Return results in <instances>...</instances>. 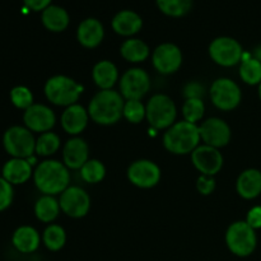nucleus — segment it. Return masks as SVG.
I'll return each instance as SVG.
<instances>
[{"label": "nucleus", "instance_id": "58836bf2", "mask_svg": "<svg viewBox=\"0 0 261 261\" xmlns=\"http://www.w3.org/2000/svg\"><path fill=\"white\" fill-rule=\"evenodd\" d=\"M246 222L255 231L261 228V205H256L250 209L246 217Z\"/></svg>", "mask_w": 261, "mask_h": 261}, {"label": "nucleus", "instance_id": "dca6fc26", "mask_svg": "<svg viewBox=\"0 0 261 261\" xmlns=\"http://www.w3.org/2000/svg\"><path fill=\"white\" fill-rule=\"evenodd\" d=\"M24 126L32 133H47L55 126V112L42 103H33L23 114Z\"/></svg>", "mask_w": 261, "mask_h": 261}, {"label": "nucleus", "instance_id": "c85d7f7f", "mask_svg": "<svg viewBox=\"0 0 261 261\" xmlns=\"http://www.w3.org/2000/svg\"><path fill=\"white\" fill-rule=\"evenodd\" d=\"M42 242L50 251H60L66 242L65 229L59 224H50L46 227L42 234Z\"/></svg>", "mask_w": 261, "mask_h": 261}, {"label": "nucleus", "instance_id": "ddd939ff", "mask_svg": "<svg viewBox=\"0 0 261 261\" xmlns=\"http://www.w3.org/2000/svg\"><path fill=\"white\" fill-rule=\"evenodd\" d=\"M152 63L155 70L161 74L176 73L182 65V53L175 43L166 42L157 46L152 54Z\"/></svg>", "mask_w": 261, "mask_h": 261}, {"label": "nucleus", "instance_id": "6e6552de", "mask_svg": "<svg viewBox=\"0 0 261 261\" xmlns=\"http://www.w3.org/2000/svg\"><path fill=\"white\" fill-rule=\"evenodd\" d=\"M209 56L218 65L231 68L241 63L244 50L241 43L232 37L222 36L214 38L209 45Z\"/></svg>", "mask_w": 261, "mask_h": 261}, {"label": "nucleus", "instance_id": "7c9ffc66", "mask_svg": "<svg viewBox=\"0 0 261 261\" xmlns=\"http://www.w3.org/2000/svg\"><path fill=\"white\" fill-rule=\"evenodd\" d=\"M106 176V167L98 160H88L81 168V177L88 184H98Z\"/></svg>", "mask_w": 261, "mask_h": 261}, {"label": "nucleus", "instance_id": "cd10ccee", "mask_svg": "<svg viewBox=\"0 0 261 261\" xmlns=\"http://www.w3.org/2000/svg\"><path fill=\"white\" fill-rule=\"evenodd\" d=\"M240 76L249 86H259L261 83V61L255 59L252 54L244 53L240 65Z\"/></svg>", "mask_w": 261, "mask_h": 261}, {"label": "nucleus", "instance_id": "bb28decb", "mask_svg": "<svg viewBox=\"0 0 261 261\" xmlns=\"http://www.w3.org/2000/svg\"><path fill=\"white\" fill-rule=\"evenodd\" d=\"M60 203L53 195H42L35 204V216L43 223H51L60 213Z\"/></svg>", "mask_w": 261, "mask_h": 261}, {"label": "nucleus", "instance_id": "ea45409f", "mask_svg": "<svg viewBox=\"0 0 261 261\" xmlns=\"http://www.w3.org/2000/svg\"><path fill=\"white\" fill-rule=\"evenodd\" d=\"M23 3L28 9L35 10V12H40L51 5V0H23Z\"/></svg>", "mask_w": 261, "mask_h": 261}, {"label": "nucleus", "instance_id": "1a4fd4ad", "mask_svg": "<svg viewBox=\"0 0 261 261\" xmlns=\"http://www.w3.org/2000/svg\"><path fill=\"white\" fill-rule=\"evenodd\" d=\"M211 98L214 106L222 111H232L242 99V92L239 84L229 78H219L211 87Z\"/></svg>", "mask_w": 261, "mask_h": 261}, {"label": "nucleus", "instance_id": "7ed1b4c3", "mask_svg": "<svg viewBox=\"0 0 261 261\" xmlns=\"http://www.w3.org/2000/svg\"><path fill=\"white\" fill-rule=\"evenodd\" d=\"M199 125L191 122L177 121L168 127L163 134V145L173 154H189L193 153L200 143Z\"/></svg>", "mask_w": 261, "mask_h": 261}, {"label": "nucleus", "instance_id": "6ab92c4d", "mask_svg": "<svg viewBox=\"0 0 261 261\" xmlns=\"http://www.w3.org/2000/svg\"><path fill=\"white\" fill-rule=\"evenodd\" d=\"M105 36L103 24L97 18L82 20L76 30V40L87 48H94L102 42Z\"/></svg>", "mask_w": 261, "mask_h": 261}, {"label": "nucleus", "instance_id": "393cba45", "mask_svg": "<svg viewBox=\"0 0 261 261\" xmlns=\"http://www.w3.org/2000/svg\"><path fill=\"white\" fill-rule=\"evenodd\" d=\"M41 20L42 24L53 32H61L66 30L70 22L69 13L59 5H48L46 9L42 10L41 14Z\"/></svg>", "mask_w": 261, "mask_h": 261}, {"label": "nucleus", "instance_id": "f03ea898", "mask_svg": "<svg viewBox=\"0 0 261 261\" xmlns=\"http://www.w3.org/2000/svg\"><path fill=\"white\" fill-rule=\"evenodd\" d=\"M124 97L114 89H103L94 94L88 106L89 119L99 125H114L124 112Z\"/></svg>", "mask_w": 261, "mask_h": 261}, {"label": "nucleus", "instance_id": "c9c22d12", "mask_svg": "<svg viewBox=\"0 0 261 261\" xmlns=\"http://www.w3.org/2000/svg\"><path fill=\"white\" fill-rule=\"evenodd\" d=\"M14 198V189L12 184L4 177H0V212H4L10 206Z\"/></svg>", "mask_w": 261, "mask_h": 261}, {"label": "nucleus", "instance_id": "20e7f679", "mask_svg": "<svg viewBox=\"0 0 261 261\" xmlns=\"http://www.w3.org/2000/svg\"><path fill=\"white\" fill-rule=\"evenodd\" d=\"M43 92L51 103L69 107L76 103L83 92V87L76 83L73 78L66 75H55L47 79Z\"/></svg>", "mask_w": 261, "mask_h": 261}, {"label": "nucleus", "instance_id": "e433bc0d", "mask_svg": "<svg viewBox=\"0 0 261 261\" xmlns=\"http://www.w3.org/2000/svg\"><path fill=\"white\" fill-rule=\"evenodd\" d=\"M196 189L201 195H211L216 189V180L214 176L201 175L196 181Z\"/></svg>", "mask_w": 261, "mask_h": 261}, {"label": "nucleus", "instance_id": "72a5a7b5", "mask_svg": "<svg viewBox=\"0 0 261 261\" xmlns=\"http://www.w3.org/2000/svg\"><path fill=\"white\" fill-rule=\"evenodd\" d=\"M10 102L19 110H27L33 105V94L30 88L24 86H17L12 88L9 93Z\"/></svg>", "mask_w": 261, "mask_h": 261}, {"label": "nucleus", "instance_id": "473e14b6", "mask_svg": "<svg viewBox=\"0 0 261 261\" xmlns=\"http://www.w3.org/2000/svg\"><path fill=\"white\" fill-rule=\"evenodd\" d=\"M205 114V105L201 98L186 99L182 105L184 120L191 124H196L203 119Z\"/></svg>", "mask_w": 261, "mask_h": 261}, {"label": "nucleus", "instance_id": "a19ab883", "mask_svg": "<svg viewBox=\"0 0 261 261\" xmlns=\"http://www.w3.org/2000/svg\"><path fill=\"white\" fill-rule=\"evenodd\" d=\"M252 56H254L255 59H257L259 61H261V45L257 46V47L255 48L254 53H252Z\"/></svg>", "mask_w": 261, "mask_h": 261}, {"label": "nucleus", "instance_id": "b1692460", "mask_svg": "<svg viewBox=\"0 0 261 261\" xmlns=\"http://www.w3.org/2000/svg\"><path fill=\"white\" fill-rule=\"evenodd\" d=\"M92 78L101 91L112 89V87L119 81V70L112 61L101 60L93 66Z\"/></svg>", "mask_w": 261, "mask_h": 261}, {"label": "nucleus", "instance_id": "9d476101", "mask_svg": "<svg viewBox=\"0 0 261 261\" xmlns=\"http://www.w3.org/2000/svg\"><path fill=\"white\" fill-rule=\"evenodd\" d=\"M150 89V76L144 69L132 68L120 79V93L125 101L142 99Z\"/></svg>", "mask_w": 261, "mask_h": 261}, {"label": "nucleus", "instance_id": "a878e982", "mask_svg": "<svg viewBox=\"0 0 261 261\" xmlns=\"http://www.w3.org/2000/svg\"><path fill=\"white\" fill-rule=\"evenodd\" d=\"M120 54L129 63H143L149 58V46L140 38H127L120 47Z\"/></svg>", "mask_w": 261, "mask_h": 261}, {"label": "nucleus", "instance_id": "4be33fe9", "mask_svg": "<svg viewBox=\"0 0 261 261\" xmlns=\"http://www.w3.org/2000/svg\"><path fill=\"white\" fill-rule=\"evenodd\" d=\"M237 193L246 200H252L261 194V171L256 168H247L236 181Z\"/></svg>", "mask_w": 261, "mask_h": 261}, {"label": "nucleus", "instance_id": "412c9836", "mask_svg": "<svg viewBox=\"0 0 261 261\" xmlns=\"http://www.w3.org/2000/svg\"><path fill=\"white\" fill-rule=\"evenodd\" d=\"M32 175V165L24 158H10L2 170V177L12 185H22L27 182Z\"/></svg>", "mask_w": 261, "mask_h": 261}, {"label": "nucleus", "instance_id": "4468645a", "mask_svg": "<svg viewBox=\"0 0 261 261\" xmlns=\"http://www.w3.org/2000/svg\"><path fill=\"white\" fill-rule=\"evenodd\" d=\"M191 162L201 175L214 176L222 170L224 160L219 149L203 144L191 153Z\"/></svg>", "mask_w": 261, "mask_h": 261}, {"label": "nucleus", "instance_id": "f8f14e48", "mask_svg": "<svg viewBox=\"0 0 261 261\" xmlns=\"http://www.w3.org/2000/svg\"><path fill=\"white\" fill-rule=\"evenodd\" d=\"M127 178L140 189H152L161 181V168L149 160H138L127 168Z\"/></svg>", "mask_w": 261, "mask_h": 261}, {"label": "nucleus", "instance_id": "f3484780", "mask_svg": "<svg viewBox=\"0 0 261 261\" xmlns=\"http://www.w3.org/2000/svg\"><path fill=\"white\" fill-rule=\"evenodd\" d=\"M88 144L82 138H71L63 148V162L70 170H81L89 160Z\"/></svg>", "mask_w": 261, "mask_h": 261}, {"label": "nucleus", "instance_id": "9b49d317", "mask_svg": "<svg viewBox=\"0 0 261 261\" xmlns=\"http://www.w3.org/2000/svg\"><path fill=\"white\" fill-rule=\"evenodd\" d=\"M60 208L71 218H83L91 209V196L79 186H69L60 194Z\"/></svg>", "mask_w": 261, "mask_h": 261}, {"label": "nucleus", "instance_id": "0eeeda50", "mask_svg": "<svg viewBox=\"0 0 261 261\" xmlns=\"http://www.w3.org/2000/svg\"><path fill=\"white\" fill-rule=\"evenodd\" d=\"M3 145L5 152L12 158H27L32 157L36 152V139L33 133L25 126L9 127L3 135Z\"/></svg>", "mask_w": 261, "mask_h": 261}, {"label": "nucleus", "instance_id": "5701e85b", "mask_svg": "<svg viewBox=\"0 0 261 261\" xmlns=\"http://www.w3.org/2000/svg\"><path fill=\"white\" fill-rule=\"evenodd\" d=\"M41 236L36 228L31 226H20L12 236V245L22 254H32L40 247Z\"/></svg>", "mask_w": 261, "mask_h": 261}, {"label": "nucleus", "instance_id": "2f4dec72", "mask_svg": "<svg viewBox=\"0 0 261 261\" xmlns=\"http://www.w3.org/2000/svg\"><path fill=\"white\" fill-rule=\"evenodd\" d=\"M157 5L170 17H182L190 12L193 0H157Z\"/></svg>", "mask_w": 261, "mask_h": 261}, {"label": "nucleus", "instance_id": "c756f323", "mask_svg": "<svg viewBox=\"0 0 261 261\" xmlns=\"http://www.w3.org/2000/svg\"><path fill=\"white\" fill-rule=\"evenodd\" d=\"M60 144V137L56 133H42L36 139V153L38 155H42V157H48V155H53L58 152Z\"/></svg>", "mask_w": 261, "mask_h": 261}, {"label": "nucleus", "instance_id": "f704fd0d", "mask_svg": "<svg viewBox=\"0 0 261 261\" xmlns=\"http://www.w3.org/2000/svg\"><path fill=\"white\" fill-rule=\"evenodd\" d=\"M147 115V110L145 106L142 103L139 99H130V101H125L124 105V112L122 116L132 124H139L143 121V119Z\"/></svg>", "mask_w": 261, "mask_h": 261}, {"label": "nucleus", "instance_id": "aec40b11", "mask_svg": "<svg viewBox=\"0 0 261 261\" xmlns=\"http://www.w3.org/2000/svg\"><path fill=\"white\" fill-rule=\"evenodd\" d=\"M112 30L120 36L132 37L133 35L139 32L143 27V19L137 12L130 9L120 10L112 18Z\"/></svg>", "mask_w": 261, "mask_h": 261}, {"label": "nucleus", "instance_id": "a211bd4d", "mask_svg": "<svg viewBox=\"0 0 261 261\" xmlns=\"http://www.w3.org/2000/svg\"><path fill=\"white\" fill-rule=\"evenodd\" d=\"M89 121L88 110L75 103L66 107L61 115V126L70 135H78L87 127Z\"/></svg>", "mask_w": 261, "mask_h": 261}, {"label": "nucleus", "instance_id": "79ce46f5", "mask_svg": "<svg viewBox=\"0 0 261 261\" xmlns=\"http://www.w3.org/2000/svg\"><path fill=\"white\" fill-rule=\"evenodd\" d=\"M257 93H259V98H260V101H261V83L259 84V91H257Z\"/></svg>", "mask_w": 261, "mask_h": 261}, {"label": "nucleus", "instance_id": "2eb2a0df", "mask_svg": "<svg viewBox=\"0 0 261 261\" xmlns=\"http://www.w3.org/2000/svg\"><path fill=\"white\" fill-rule=\"evenodd\" d=\"M200 130V138L204 144L211 145V147L219 148L226 147L231 140V127L224 120L219 117H211L199 125Z\"/></svg>", "mask_w": 261, "mask_h": 261}, {"label": "nucleus", "instance_id": "4c0bfd02", "mask_svg": "<svg viewBox=\"0 0 261 261\" xmlns=\"http://www.w3.org/2000/svg\"><path fill=\"white\" fill-rule=\"evenodd\" d=\"M182 93L186 99L201 98L204 96V87L198 82H190L184 87Z\"/></svg>", "mask_w": 261, "mask_h": 261}, {"label": "nucleus", "instance_id": "39448f33", "mask_svg": "<svg viewBox=\"0 0 261 261\" xmlns=\"http://www.w3.org/2000/svg\"><path fill=\"white\" fill-rule=\"evenodd\" d=\"M226 245L229 251L239 257H247L256 250V231L246 221H237L226 232Z\"/></svg>", "mask_w": 261, "mask_h": 261}, {"label": "nucleus", "instance_id": "423d86ee", "mask_svg": "<svg viewBox=\"0 0 261 261\" xmlns=\"http://www.w3.org/2000/svg\"><path fill=\"white\" fill-rule=\"evenodd\" d=\"M145 110H147L145 119L148 120L153 129L167 130L175 124L177 109H176L175 102L167 94H154L148 101Z\"/></svg>", "mask_w": 261, "mask_h": 261}, {"label": "nucleus", "instance_id": "f257e3e1", "mask_svg": "<svg viewBox=\"0 0 261 261\" xmlns=\"http://www.w3.org/2000/svg\"><path fill=\"white\" fill-rule=\"evenodd\" d=\"M35 185L43 195H58L69 188L70 173L64 163L55 160H46L33 172Z\"/></svg>", "mask_w": 261, "mask_h": 261}]
</instances>
